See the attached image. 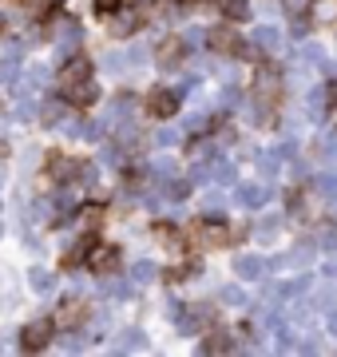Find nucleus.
<instances>
[{
    "mask_svg": "<svg viewBox=\"0 0 337 357\" xmlns=\"http://www.w3.org/2000/svg\"><path fill=\"white\" fill-rule=\"evenodd\" d=\"M60 4H64V0H44V8H48V13H56Z\"/></svg>",
    "mask_w": 337,
    "mask_h": 357,
    "instance_id": "nucleus-39",
    "label": "nucleus"
},
{
    "mask_svg": "<svg viewBox=\"0 0 337 357\" xmlns=\"http://www.w3.org/2000/svg\"><path fill=\"white\" fill-rule=\"evenodd\" d=\"M329 330L337 333V310H329Z\"/></svg>",
    "mask_w": 337,
    "mask_h": 357,
    "instance_id": "nucleus-40",
    "label": "nucleus"
},
{
    "mask_svg": "<svg viewBox=\"0 0 337 357\" xmlns=\"http://www.w3.org/2000/svg\"><path fill=\"white\" fill-rule=\"evenodd\" d=\"M207 48L214 52V56H238V48H242V36H238L230 24H214V28L207 32Z\"/></svg>",
    "mask_w": 337,
    "mask_h": 357,
    "instance_id": "nucleus-4",
    "label": "nucleus"
},
{
    "mask_svg": "<svg viewBox=\"0 0 337 357\" xmlns=\"http://www.w3.org/2000/svg\"><path fill=\"white\" fill-rule=\"evenodd\" d=\"M24 84H28V88H44V84H48V68H44V64L28 68V72H24Z\"/></svg>",
    "mask_w": 337,
    "mask_h": 357,
    "instance_id": "nucleus-24",
    "label": "nucleus"
},
{
    "mask_svg": "<svg viewBox=\"0 0 337 357\" xmlns=\"http://www.w3.org/2000/svg\"><path fill=\"white\" fill-rule=\"evenodd\" d=\"M84 266L95 270L100 278H104V274H119V266H123V250H119L116 243H95Z\"/></svg>",
    "mask_w": 337,
    "mask_h": 357,
    "instance_id": "nucleus-2",
    "label": "nucleus"
},
{
    "mask_svg": "<svg viewBox=\"0 0 337 357\" xmlns=\"http://www.w3.org/2000/svg\"><path fill=\"white\" fill-rule=\"evenodd\" d=\"M322 274H325V278H337V262H325Z\"/></svg>",
    "mask_w": 337,
    "mask_h": 357,
    "instance_id": "nucleus-38",
    "label": "nucleus"
},
{
    "mask_svg": "<svg viewBox=\"0 0 337 357\" xmlns=\"http://www.w3.org/2000/svg\"><path fill=\"white\" fill-rule=\"evenodd\" d=\"M104 68H107V72H119V68H123V56H107Z\"/></svg>",
    "mask_w": 337,
    "mask_h": 357,
    "instance_id": "nucleus-36",
    "label": "nucleus"
},
{
    "mask_svg": "<svg viewBox=\"0 0 337 357\" xmlns=\"http://www.w3.org/2000/svg\"><path fill=\"white\" fill-rule=\"evenodd\" d=\"M155 60H159V68L175 72V68L187 60V44H182V40H163V44H159V52H155Z\"/></svg>",
    "mask_w": 337,
    "mask_h": 357,
    "instance_id": "nucleus-10",
    "label": "nucleus"
},
{
    "mask_svg": "<svg viewBox=\"0 0 337 357\" xmlns=\"http://www.w3.org/2000/svg\"><path fill=\"white\" fill-rule=\"evenodd\" d=\"M127 349H147L143 330H123V337H119V354H127Z\"/></svg>",
    "mask_w": 337,
    "mask_h": 357,
    "instance_id": "nucleus-22",
    "label": "nucleus"
},
{
    "mask_svg": "<svg viewBox=\"0 0 337 357\" xmlns=\"http://www.w3.org/2000/svg\"><path fill=\"white\" fill-rule=\"evenodd\" d=\"M0 28H4V16H0Z\"/></svg>",
    "mask_w": 337,
    "mask_h": 357,
    "instance_id": "nucleus-41",
    "label": "nucleus"
},
{
    "mask_svg": "<svg viewBox=\"0 0 337 357\" xmlns=\"http://www.w3.org/2000/svg\"><path fill=\"white\" fill-rule=\"evenodd\" d=\"M313 306L318 310H337V290H325V294H318V298H313Z\"/></svg>",
    "mask_w": 337,
    "mask_h": 357,
    "instance_id": "nucleus-30",
    "label": "nucleus"
},
{
    "mask_svg": "<svg viewBox=\"0 0 337 357\" xmlns=\"http://www.w3.org/2000/svg\"><path fill=\"white\" fill-rule=\"evenodd\" d=\"M100 290H104L107 298L123 302V298H131V278H111V274H104V286H100Z\"/></svg>",
    "mask_w": 337,
    "mask_h": 357,
    "instance_id": "nucleus-16",
    "label": "nucleus"
},
{
    "mask_svg": "<svg viewBox=\"0 0 337 357\" xmlns=\"http://www.w3.org/2000/svg\"><path fill=\"white\" fill-rule=\"evenodd\" d=\"M238 203L258 211V206L270 203V187H262V183H238Z\"/></svg>",
    "mask_w": 337,
    "mask_h": 357,
    "instance_id": "nucleus-11",
    "label": "nucleus"
},
{
    "mask_svg": "<svg viewBox=\"0 0 337 357\" xmlns=\"http://www.w3.org/2000/svg\"><path fill=\"white\" fill-rule=\"evenodd\" d=\"M318 250H329V255H337V230H322V234H318Z\"/></svg>",
    "mask_w": 337,
    "mask_h": 357,
    "instance_id": "nucleus-28",
    "label": "nucleus"
},
{
    "mask_svg": "<svg viewBox=\"0 0 337 357\" xmlns=\"http://www.w3.org/2000/svg\"><path fill=\"white\" fill-rule=\"evenodd\" d=\"M234 274H238L242 282H254V278L266 274V262H262L258 255H238L234 258Z\"/></svg>",
    "mask_w": 337,
    "mask_h": 357,
    "instance_id": "nucleus-12",
    "label": "nucleus"
},
{
    "mask_svg": "<svg viewBox=\"0 0 337 357\" xmlns=\"http://www.w3.org/2000/svg\"><path fill=\"white\" fill-rule=\"evenodd\" d=\"M100 243V234L95 230H88V234H79L76 243L64 250V270H79L84 262H88V255H91V246Z\"/></svg>",
    "mask_w": 337,
    "mask_h": 357,
    "instance_id": "nucleus-7",
    "label": "nucleus"
},
{
    "mask_svg": "<svg viewBox=\"0 0 337 357\" xmlns=\"http://www.w3.org/2000/svg\"><path fill=\"white\" fill-rule=\"evenodd\" d=\"M143 28V13H135V8H131V13H111V24H107V32H111V36L116 40H127V36H135V32H139Z\"/></svg>",
    "mask_w": 337,
    "mask_h": 357,
    "instance_id": "nucleus-9",
    "label": "nucleus"
},
{
    "mask_svg": "<svg viewBox=\"0 0 337 357\" xmlns=\"http://www.w3.org/2000/svg\"><path fill=\"white\" fill-rule=\"evenodd\" d=\"M147 112L155 115V119H175V112H179V91L175 88H151L147 91Z\"/></svg>",
    "mask_w": 337,
    "mask_h": 357,
    "instance_id": "nucleus-3",
    "label": "nucleus"
},
{
    "mask_svg": "<svg viewBox=\"0 0 337 357\" xmlns=\"http://www.w3.org/2000/svg\"><path fill=\"white\" fill-rule=\"evenodd\" d=\"M318 191L334 199V195H337V175H322V178H318Z\"/></svg>",
    "mask_w": 337,
    "mask_h": 357,
    "instance_id": "nucleus-31",
    "label": "nucleus"
},
{
    "mask_svg": "<svg viewBox=\"0 0 337 357\" xmlns=\"http://www.w3.org/2000/svg\"><path fill=\"white\" fill-rule=\"evenodd\" d=\"M313 255H318V243H298V246H290V258H285V262H294V266L310 270Z\"/></svg>",
    "mask_w": 337,
    "mask_h": 357,
    "instance_id": "nucleus-17",
    "label": "nucleus"
},
{
    "mask_svg": "<svg viewBox=\"0 0 337 357\" xmlns=\"http://www.w3.org/2000/svg\"><path fill=\"white\" fill-rule=\"evenodd\" d=\"M64 100H68L72 112H88V107L100 103V84H95V79H79V84H72V88L64 91Z\"/></svg>",
    "mask_w": 337,
    "mask_h": 357,
    "instance_id": "nucleus-5",
    "label": "nucleus"
},
{
    "mask_svg": "<svg viewBox=\"0 0 337 357\" xmlns=\"http://www.w3.org/2000/svg\"><path fill=\"white\" fill-rule=\"evenodd\" d=\"M230 349H234V342L222 330H214V333L203 337V354H230Z\"/></svg>",
    "mask_w": 337,
    "mask_h": 357,
    "instance_id": "nucleus-19",
    "label": "nucleus"
},
{
    "mask_svg": "<svg viewBox=\"0 0 337 357\" xmlns=\"http://www.w3.org/2000/svg\"><path fill=\"white\" fill-rule=\"evenodd\" d=\"M91 4H95V13H100V16H111L123 0H91Z\"/></svg>",
    "mask_w": 337,
    "mask_h": 357,
    "instance_id": "nucleus-32",
    "label": "nucleus"
},
{
    "mask_svg": "<svg viewBox=\"0 0 337 357\" xmlns=\"http://www.w3.org/2000/svg\"><path fill=\"white\" fill-rule=\"evenodd\" d=\"M250 44H254V48H262V56H266V52H278V44H282V32L262 24L258 32H254V40H250Z\"/></svg>",
    "mask_w": 337,
    "mask_h": 357,
    "instance_id": "nucleus-15",
    "label": "nucleus"
},
{
    "mask_svg": "<svg viewBox=\"0 0 337 357\" xmlns=\"http://www.w3.org/2000/svg\"><path fill=\"white\" fill-rule=\"evenodd\" d=\"M214 171H219V183H226V187H230V183H238V178H234V167H230V163H219Z\"/></svg>",
    "mask_w": 337,
    "mask_h": 357,
    "instance_id": "nucleus-34",
    "label": "nucleus"
},
{
    "mask_svg": "<svg viewBox=\"0 0 337 357\" xmlns=\"http://www.w3.org/2000/svg\"><path fill=\"white\" fill-rule=\"evenodd\" d=\"M254 230H258L262 238H274V234H278V230H282V218H278V215L262 218V222H258V227H254Z\"/></svg>",
    "mask_w": 337,
    "mask_h": 357,
    "instance_id": "nucleus-26",
    "label": "nucleus"
},
{
    "mask_svg": "<svg viewBox=\"0 0 337 357\" xmlns=\"http://www.w3.org/2000/svg\"><path fill=\"white\" fill-rule=\"evenodd\" d=\"M44 171H48V175L56 178V183H76L79 178V171H84V159H68L64 151H52L48 155V167H44Z\"/></svg>",
    "mask_w": 337,
    "mask_h": 357,
    "instance_id": "nucleus-6",
    "label": "nucleus"
},
{
    "mask_svg": "<svg viewBox=\"0 0 337 357\" xmlns=\"http://www.w3.org/2000/svg\"><path fill=\"white\" fill-rule=\"evenodd\" d=\"M79 79H91V60L88 56H68V64L60 68V91H68L72 84H79Z\"/></svg>",
    "mask_w": 337,
    "mask_h": 357,
    "instance_id": "nucleus-8",
    "label": "nucleus"
},
{
    "mask_svg": "<svg viewBox=\"0 0 337 357\" xmlns=\"http://www.w3.org/2000/svg\"><path fill=\"white\" fill-rule=\"evenodd\" d=\"M88 318V306H84V302H79V298H64V306H60V321H64V326H72V330H76L79 321Z\"/></svg>",
    "mask_w": 337,
    "mask_h": 357,
    "instance_id": "nucleus-14",
    "label": "nucleus"
},
{
    "mask_svg": "<svg viewBox=\"0 0 337 357\" xmlns=\"http://www.w3.org/2000/svg\"><path fill=\"white\" fill-rule=\"evenodd\" d=\"M222 16L230 20V24H238V20H246L250 16V0H219Z\"/></svg>",
    "mask_w": 337,
    "mask_h": 357,
    "instance_id": "nucleus-18",
    "label": "nucleus"
},
{
    "mask_svg": "<svg viewBox=\"0 0 337 357\" xmlns=\"http://www.w3.org/2000/svg\"><path fill=\"white\" fill-rule=\"evenodd\" d=\"M290 32H294V36H306V32H310V20H306V16H294V20H290Z\"/></svg>",
    "mask_w": 337,
    "mask_h": 357,
    "instance_id": "nucleus-35",
    "label": "nucleus"
},
{
    "mask_svg": "<svg viewBox=\"0 0 337 357\" xmlns=\"http://www.w3.org/2000/svg\"><path fill=\"white\" fill-rule=\"evenodd\" d=\"M334 13H337L334 0H318V4H313V16H322V20H334Z\"/></svg>",
    "mask_w": 337,
    "mask_h": 357,
    "instance_id": "nucleus-29",
    "label": "nucleus"
},
{
    "mask_svg": "<svg viewBox=\"0 0 337 357\" xmlns=\"http://www.w3.org/2000/svg\"><path fill=\"white\" fill-rule=\"evenodd\" d=\"M175 139H179V131H175V128H159V135H155L159 147H171Z\"/></svg>",
    "mask_w": 337,
    "mask_h": 357,
    "instance_id": "nucleus-33",
    "label": "nucleus"
},
{
    "mask_svg": "<svg viewBox=\"0 0 337 357\" xmlns=\"http://www.w3.org/2000/svg\"><path fill=\"white\" fill-rule=\"evenodd\" d=\"M325 100L337 103V79H329V84H325Z\"/></svg>",
    "mask_w": 337,
    "mask_h": 357,
    "instance_id": "nucleus-37",
    "label": "nucleus"
},
{
    "mask_svg": "<svg viewBox=\"0 0 337 357\" xmlns=\"http://www.w3.org/2000/svg\"><path fill=\"white\" fill-rule=\"evenodd\" d=\"M64 112H68V100H48L44 107H40V123H48V128H52V123L64 119Z\"/></svg>",
    "mask_w": 337,
    "mask_h": 357,
    "instance_id": "nucleus-21",
    "label": "nucleus"
},
{
    "mask_svg": "<svg viewBox=\"0 0 337 357\" xmlns=\"http://www.w3.org/2000/svg\"><path fill=\"white\" fill-rule=\"evenodd\" d=\"M52 333H56V321L52 318H32L24 330H20V349H24V354L48 349V345H52Z\"/></svg>",
    "mask_w": 337,
    "mask_h": 357,
    "instance_id": "nucleus-1",
    "label": "nucleus"
},
{
    "mask_svg": "<svg viewBox=\"0 0 337 357\" xmlns=\"http://www.w3.org/2000/svg\"><path fill=\"white\" fill-rule=\"evenodd\" d=\"M222 306H242L246 302V294H242V286H222Z\"/></svg>",
    "mask_w": 337,
    "mask_h": 357,
    "instance_id": "nucleus-25",
    "label": "nucleus"
},
{
    "mask_svg": "<svg viewBox=\"0 0 337 357\" xmlns=\"http://www.w3.org/2000/svg\"><path fill=\"white\" fill-rule=\"evenodd\" d=\"M28 290H32V294H52V290H56V278H52V270H44V266H32V270H28Z\"/></svg>",
    "mask_w": 337,
    "mask_h": 357,
    "instance_id": "nucleus-13",
    "label": "nucleus"
},
{
    "mask_svg": "<svg viewBox=\"0 0 337 357\" xmlns=\"http://www.w3.org/2000/svg\"><path fill=\"white\" fill-rule=\"evenodd\" d=\"M143 60H147V52H143V48H139V44H131V48H127V52H123V64H127V68H139V64H143Z\"/></svg>",
    "mask_w": 337,
    "mask_h": 357,
    "instance_id": "nucleus-27",
    "label": "nucleus"
},
{
    "mask_svg": "<svg viewBox=\"0 0 337 357\" xmlns=\"http://www.w3.org/2000/svg\"><path fill=\"white\" fill-rule=\"evenodd\" d=\"M16 76H20V64H16L13 56H4L0 60V84H16Z\"/></svg>",
    "mask_w": 337,
    "mask_h": 357,
    "instance_id": "nucleus-23",
    "label": "nucleus"
},
{
    "mask_svg": "<svg viewBox=\"0 0 337 357\" xmlns=\"http://www.w3.org/2000/svg\"><path fill=\"white\" fill-rule=\"evenodd\" d=\"M155 274H159V266H155V262H147V258H143V262H135V266L127 270V278L135 282V286H147V282H155Z\"/></svg>",
    "mask_w": 337,
    "mask_h": 357,
    "instance_id": "nucleus-20",
    "label": "nucleus"
}]
</instances>
